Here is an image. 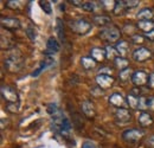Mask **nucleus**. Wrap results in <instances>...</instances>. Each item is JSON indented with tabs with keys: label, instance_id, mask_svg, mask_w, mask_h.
<instances>
[{
	"label": "nucleus",
	"instance_id": "39",
	"mask_svg": "<svg viewBox=\"0 0 154 148\" xmlns=\"http://www.w3.org/2000/svg\"><path fill=\"white\" fill-rule=\"evenodd\" d=\"M68 2H70L71 5L77 6V7H79V8H82V6H83V4H84V1H79V0H68Z\"/></svg>",
	"mask_w": 154,
	"mask_h": 148
},
{
	"label": "nucleus",
	"instance_id": "37",
	"mask_svg": "<svg viewBox=\"0 0 154 148\" xmlns=\"http://www.w3.org/2000/svg\"><path fill=\"white\" fill-rule=\"evenodd\" d=\"M102 94H103V90L100 87H95V88L91 89V95H94L95 97H100Z\"/></svg>",
	"mask_w": 154,
	"mask_h": 148
},
{
	"label": "nucleus",
	"instance_id": "10",
	"mask_svg": "<svg viewBox=\"0 0 154 148\" xmlns=\"http://www.w3.org/2000/svg\"><path fill=\"white\" fill-rule=\"evenodd\" d=\"M1 26H2V29H6L8 31H13V30H18L21 25H20V21L17 18L2 17L1 18Z\"/></svg>",
	"mask_w": 154,
	"mask_h": 148
},
{
	"label": "nucleus",
	"instance_id": "34",
	"mask_svg": "<svg viewBox=\"0 0 154 148\" xmlns=\"http://www.w3.org/2000/svg\"><path fill=\"white\" fill-rule=\"evenodd\" d=\"M6 110L8 111V113H12V114L18 113V110H19V103H7Z\"/></svg>",
	"mask_w": 154,
	"mask_h": 148
},
{
	"label": "nucleus",
	"instance_id": "5",
	"mask_svg": "<svg viewBox=\"0 0 154 148\" xmlns=\"http://www.w3.org/2000/svg\"><path fill=\"white\" fill-rule=\"evenodd\" d=\"M95 81H96L97 87H100L102 90H106V89H109V88L113 87V84L115 82V78L112 75L98 74L95 78Z\"/></svg>",
	"mask_w": 154,
	"mask_h": 148
},
{
	"label": "nucleus",
	"instance_id": "28",
	"mask_svg": "<svg viewBox=\"0 0 154 148\" xmlns=\"http://www.w3.org/2000/svg\"><path fill=\"white\" fill-rule=\"evenodd\" d=\"M46 110L49 113V115H51V116H54V115H56L58 114L60 109L58 108V106L56 103H50V104H48V108H46Z\"/></svg>",
	"mask_w": 154,
	"mask_h": 148
},
{
	"label": "nucleus",
	"instance_id": "24",
	"mask_svg": "<svg viewBox=\"0 0 154 148\" xmlns=\"http://www.w3.org/2000/svg\"><path fill=\"white\" fill-rule=\"evenodd\" d=\"M127 8H126V6H125V2H123V0L122 1H115V6H114V14L116 16H119V14H122L125 11H126Z\"/></svg>",
	"mask_w": 154,
	"mask_h": 148
},
{
	"label": "nucleus",
	"instance_id": "29",
	"mask_svg": "<svg viewBox=\"0 0 154 148\" xmlns=\"http://www.w3.org/2000/svg\"><path fill=\"white\" fill-rule=\"evenodd\" d=\"M26 35H27V37L30 40H32V42H35L36 40V38H37V32H36V29L33 27V26H29L27 29H26Z\"/></svg>",
	"mask_w": 154,
	"mask_h": 148
},
{
	"label": "nucleus",
	"instance_id": "16",
	"mask_svg": "<svg viewBox=\"0 0 154 148\" xmlns=\"http://www.w3.org/2000/svg\"><path fill=\"white\" fill-rule=\"evenodd\" d=\"M137 27L143 31V33H148L154 30V21L153 20H139L137 21Z\"/></svg>",
	"mask_w": 154,
	"mask_h": 148
},
{
	"label": "nucleus",
	"instance_id": "20",
	"mask_svg": "<svg viewBox=\"0 0 154 148\" xmlns=\"http://www.w3.org/2000/svg\"><path fill=\"white\" fill-rule=\"evenodd\" d=\"M81 64L85 70H93V69H95L97 62L89 56V57H82L81 58Z\"/></svg>",
	"mask_w": 154,
	"mask_h": 148
},
{
	"label": "nucleus",
	"instance_id": "35",
	"mask_svg": "<svg viewBox=\"0 0 154 148\" xmlns=\"http://www.w3.org/2000/svg\"><path fill=\"white\" fill-rule=\"evenodd\" d=\"M123 2H125L126 8H134L136 6H139V4H140L139 0H123Z\"/></svg>",
	"mask_w": 154,
	"mask_h": 148
},
{
	"label": "nucleus",
	"instance_id": "11",
	"mask_svg": "<svg viewBox=\"0 0 154 148\" xmlns=\"http://www.w3.org/2000/svg\"><path fill=\"white\" fill-rule=\"evenodd\" d=\"M59 50H60V44H59V42L57 40V38L51 36V37L48 39V43H46V51L44 52V55L49 57V56H51V55H55Z\"/></svg>",
	"mask_w": 154,
	"mask_h": 148
},
{
	"label": "nucleus",
	"instance_id": "26",
	"mask_svg": "<svg viewBox=\"0 0 154 148\" xmlns=\"http://www.w3.org/2000/svg\"><path fill=\"white\" fill-rule=\"evenodd\" d=\"M106 51H107V58H113V59H115L116 57H119V54H117V51H116L115 46L108 45V46L106 48Z\"/></svg>",
	"mask_w": 154,
	"mask_h": 148
},
{
	"label": "nucleus",
	"instance_id": "2",
	"mask_svg": "<svg viewBox=\"0 0 154 148\" xmlns=\"http://www.w3.org/2000/svg\"><path fill=\"white\" fill-rule=\"evenodd\" d=\"M69 27L74 33L83 36L91 30V24L85 19H74L69 21Z\"/></svg>",
	"mask_w": 154,
	"mask_h": 148
},
{
	"label": "nucleus",
	"instance_id": "18",
	"mask_svg": "<svg viewBox=\"0 0 154 148\" xmlns=\"http://www.w3.org/2000/svg\"><path fill=\"white\" fill-rule=\"evenodd\" d=\"M93 21L94 24L97 26H101V27H107L110 25V18L107 17V16H94L93 17Z\"/></svg>",
	"mask_w": 154,
	"mask_h": 148
},
{
	"label": "nucleus",
	"instance_id": "13",
	"mask_svg": "<svg viewBox=\"0 0 154 148\" xmlns=\"http://www.w3.org/2000/svg\"><path fill=\"white\" fill-rule=\"evenodd\" d=\"M81 109H82V113H83L87 117H95V115H96V108H95L94 103H91L90 101H84V102H82Z\"/></svg>",
	"mask_w": 154,
	"mask_h": 148
},
{
	"label": "nucleus",
	"instance_id": "25",
	"mask_svg": "<svg viewBox=\"0 0 154 148\" xmlns=\"http://www.w3.org/2000/svg\"><path fill=\"white\" fill-rule=\"evenodd\" d=\"M23 1H16V0H8L6 1V7L11 10H20L23 7Z\"/></svg>",
	"mask_w": 154,
	"mask_h": 148
},
{
	"label": "nucleus",
	"instance_id": "30",
	"mask_svg": "<svg viewBox=\"0 0 154 148\" xmlns=\"http://www.w3.org/2000/svg\"><path fill=\"white\" fill-rule=\"evenodd\" d=\"M39 5H40V7L44 10V12L46 14H51L52 7H51V4L49 1H39Z\"/></svg>",
	"mask_w": 154,
	"mask_h": 148
},
{
	"label": "nucleus",
	"instance_id": "15",
	"mask_svg": "<svg viewBox=\"0 0 154 148\" xmlns=\"http://www.w3.org/2000/svg\"><path fill=\"white\" fill-rule=\"evenodd\" d=\"M90 57L96 62H103L107 58V51L102 48H93L90 50Z\"/></svg>",
	"mask_w": 154,
	"mask_h": 148
},
{
	"label": "nucleus",
	"instance_id": "22",
	"mask_svg": "<svg viewBox=\"0 0 154 148\" xmlns=\"http://www.w3.org/2000/svg\"><path fill=\"white\" fill-rule=\"evenodd\" d=\"M139 100H140L139 96H135V95L129 93L128 94V96H127V104H128V107L132 108V109H137Z\"/></svg>",
	"mask_w": 154,
	"mask_h": 148
},
{
	"label": "nucleus",
	"instance_id": "19",
	"mask_svg": "<svg viewBox=\"0 0 154 148\" xmlns=\"http://www.w3.org/2000/svg\"><path fill=\"white\" fill-rule=\"evenodd\" d=\"M115 48H116V51H117L119 56L125 57V56L127 55L128 50H129V44H128V42H126V40H120V42H117Z\"/></svg>",
	"mask_w": 154,
	"mask_h": 148
},
{
	"label": "nucleus",
	"instance_id": "40",
	"mask_svg": "<svg viewBox=\"0 0 154 148\" xmlns=\"http://www.w3.org/2000/svg\"><path fill=\"white\" fill-rule=\"evenodd\" d=\"M82 148H97L96 145L94 142H90V141H85L83 145H82Z\"/></svg>",
	"mask_w": 154,
	"mask_h": 148
},
{
	"label": "nucleus",
	"instance_id": "41",
	"mask_svg": "<svg viewBox=\"0 0 154 148\" xmlns=\"http://www.w3.org/2000/svg\"><path fill=\"white\" fill-rule=\"evenodd\" d=\"M148 87L151 89H154V74L149 75V81H148Z\"/></svg>",
	"mask_w": 154,
	"mask_h": 148
},
{
	"label": "nucleus",
	"instance_id": "32",
	"mask_svg": "<svg viewBox=\"0 0 154 148\" xmlns=\"http://www.w3.org/2000/svg\"><path fill=\"white\" fill-rule=\"evenodd\" d=\"M145 40H146V37L143 36V35H134V36H132V43L133 44H143L145 43Z\"/></svg>",
	"mask_w": 154,
	"mask_h": 148
},
{
	"label": "nucleus",
	"instance_id": "14",
	"mask_svg": "<svg viewBox=\"0 0 154 148\" xmlns=\"http://www.w3.org/2000/svg\"><path fill=\"white\" fill-rule=\"evenodd\" d=\"M137 121H139V125L141 127H149L153 125V117L148 111H141Z\"/></svg>",
	"mask_w": 154,
	"mask_h": 148
},
{
	"label": "nucleus",
	"instance_id": "7",
	"mask_svg": "<svg viewBox=\"0 0 154 148\" xmlns=\"http://www.w3.org/2000/svg\"><path fill=\"white\" fill-rule=\"evenodd\" d=\"M149 75L146 74L145 71H135L132 76V82L135 87H146L148 85Z\"/></svg>",
	"mask_w": 154,
	"mask_h": 148
},
{
	"label": "nucleus",
	"instance_id": "17",
	"mask_svg": "<svg viewBox=\"0 0 154 148\" xmlns=\"http://www.w3.org/2000/svg\"><path fill=\"white\" fill-rule=\"evenodd\" d=\"M137 19L139 20H152L154 17V12L152 8H148V7H145L142 10H140L137 12Z\"/></svg>",
	"mask_w": 154,
	"mask_h": 148
},
{
	"label": "nucleus",
	"instance_id": "12",
	"mask_svg": "<svg viewBox=\"0 0 154 148\" xmlns=\"http://www.w3.org/2000/svg\"><path fill=\"white\" fill-rule=\"evenodd\" d=\"M115 119L120 123H127L132 120V114L127 108H119L115 110Z\"/></svg>",
	"mask_w": 154,
	"mask_h": 148
},
{
	"label": "nucleus",
	"instance_id": "9",
	"mask_svg": "<svg viewBox=\"0 0 154 148\" xmlns=\"http://www.w3.org/2000/svg\"><path fill=\"white\" fill-rule=\"evenodd\" d=\"M151 57H152V51L148 48H145V46L137 48L133 52V58L136 62H139V63L146 62V60L151 59Z\"/></svg>",
	"mask_w": 154,
	"mask_h": 148
},
{
	"label": "nucleus",
	"instance_id": "1",
	"mask_svg": "<svg viewBox=\"0 0 154 148\" xmlns=\"http://www.w3.org/2000/svg\"><path fill=\"white\" fill-rule=\"evenodd\" d=\"M5 68L10 72H19L24 66V59L18 51H13L5 58Z\"/></svg>",
	"mask_w": 154,
	"mask_h": 148
},
{
	"label": "nucleus",
	"instance_id": "3",
	"mask_svg": "<svg viewBox=\"0 0 154 148\" xmlns=\"http://www.w3.org/2000/svg\"><path fill=\"white\" fill-rule=\"evenodd\" d=\"M120 36H121L120 30L114 25H109L107 27H103L100 32V37L104 39V40H107V42H110V43L119 40Z\"/></svg>",
	"mask_w": 154,
	"mask_h": 148
},
{
	"label": "nucleus",
	"instance_id": "36",
	"mask_svg": "<svg viewBox=\"0 0 154 148\" xmlns=\"http://www.w3.org/2000/svg\"><path fill=\"white\" fill-rule=\"evenodd\" d=\"M147 109L154 111V97L153 96L147 97Z\"/></svg>",
	"mask_w": 154,
	"mask_h": 148
},
{
	"label": "nucleus",
	"instance_id": "27",
	"mask_svg": "<svg viewBox=\"0 0 154 148\" xmlns=\"http://www.w3.org/2000/svg\"><path fill=\"white\" fill-rule=\"evenodd\" d=\"M56 30H57V35L59 39L60 40H64V29H63V25H62V21H60V19L57 18V24H56Z\"/></svg>",
	"mask_w": 154,
	"mask_h": 148
},
{
	"label": "nucleus",
	"instance_id": "8",
	"mask_svg": "<svg viewBox=\"0 0 154 148\" xmlns=\"http://www.w3.org/2000/svg\"><path fill=\"white\" fill-rule=\"evenodd\" d=\"M108 102H109L110 106L115 107L116 109H119V108H126L128 106L127 104V98H125L122 96V94L120 93L112 94L109 96V98H108Z\"/></svg>",
	"mask_w": 154,
	"mask_h": 148
},
{
	"label": "nucleus",
	"instance_id": "31",
	"mask_svg": "<svg viewBox=\"0 0 154 148\" xmlns=\"http://www.w3.org/2000/svg\"><path fill=\"white\" fill-rule=\"evenodd\" d=\"M137 109H140L141 111H146V109H147V97L140 96L139 104H137Z\"/></svg>",
	"mask_w": 154,
	"mask_h": 148
},
{
	"label": "nucleus",
	"instance_id": "4",
	"mask_svg": "<svg viewBox=\"0 0 154 148\" xmlns=\"http://www.w3.org/2000/svg\"><path fill=\"white\" fill-rule=\"evenodd\" d=\"M145 135V131L142 129H139V128H131V129L125 130L122 133V139L126 141V142H129V143H135V142H139Z\"/></svg>",
	"mask_w": 154,
	"mask_h": 148
},
{
	"label": "nucleus",
	"instance_id": "21",
	"mask_svg": "<svg viewBox=\"0 0 154 148\" xmlns=\"http://www.w3.org/2000/svg\"><path fill=\"white\" fill-rule=\"evenodd\" d=\"M114 65H115L117 69H120V71H122V70L129 68V62L125 57L119 56V57H116L115 59H114Z\"/></svg>",
	"mask_w": 154,
	"mask_h": 148
},
{
	"label": "nucleus",
	"instance_id": "38",
	"mask_svg": "<svg viewBox=\"0 0 154 148\" xmlns=\"http://www.w3.org/2000/svg\"><path fill=\"white\" fill-rule=\"evenodd\" d=\"M146 146L148 148H154V134L151 135V136L146 140Z\"/></svg>",
	"mask_w": 154,
	"mask_h": 148
},
{
	"label": "nucleus",
	"instance_id": "42",
	"mask_svg": "<svg viewBox=\"0 0 154 148\" xmlns=\"http://www.w3.org/2000/svg\"><path fill=\"white\" fill-rule=\"evenodd\" d=\"M145 37L147 38L148 40H151V42H154V30L151 31V32H148V33H146Z\"/></svg>",
	"mask_w": 154,
	"mask_h": 148
},
{
	"label": "nucleus",
	"instance_id": "6",
	"mask_svg": "<svg viewBox=\"0 0 154 148\" xmlns=\"http://www.w3.org/2000/svg\"><path fill=\"white\" fill-rule=\"evenodd\" d=\"M1 96L7 103H18V94L12 87L2 85L1 87Z\"/></svg>",
	"mask_w": 154,
	"mask_h": 148
},
{
	"label": "nucleus",
	"instance_id": "33",
	"mask_svg": "<svg viewBox=\"0 0 154 148\" xmlns=\"http://www.w3.org/2000/svg\"><path fill=\"white\" fill-rule=\"evenodd\" d=\"M82 10H84V11H87V12H94V10H95V2L84 1L83 6H82Z\"/></svg>",
	"mask_w": 154,
	"mask_h": 148
},
{
	"label": "nucleus",
	"instance_id": "23",
	"mask_svg": "<svg viewBox=\"0 0 154 148\" xmlns=\"http://www.w3.org/2000/svg\"><path fill=\"white\" fill-rule=\"evenodd\" d=\"M133 74H134L133 70H132L131 68H127V69L120 71V74H119V79L122 81V82H127V81H129V78L132 79Z\"/></svg>",
	"mask_w": 154,
	"mask_h": 148
}]
</instances>
